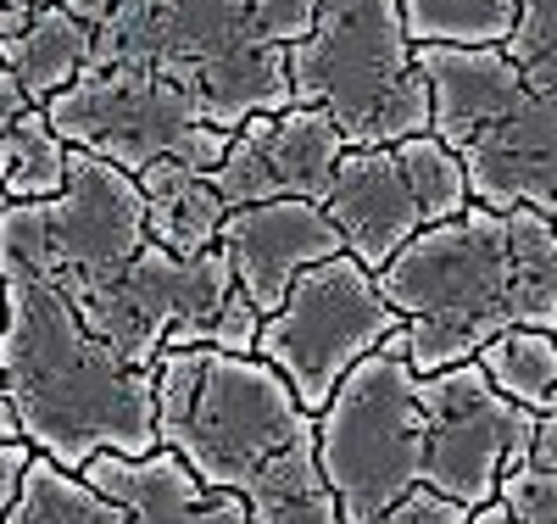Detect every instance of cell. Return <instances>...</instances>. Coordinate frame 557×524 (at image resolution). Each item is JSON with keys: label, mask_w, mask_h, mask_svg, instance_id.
I'll list each match as a JSON object with an SVG mask.
<instances>
[{"label": "cell", "mask_w": 557, "mask_h": 524, "mask_svg": "<svg viewBox=\"0 0 557 524\" xmlns=\"http://www.w3.org/2000/svg\"><path fill=\"white\" fill-rule=\"evenodd\" d=\"M45 123L67 151L101 157L123 173H139L162 157L190 173H218L228 134L201 123L196 107V62L157 68H84L67 89L45 101Z\"/></svg>", "instance_id": "7"}, {"label": "cell", "mask_w": 557, "mask_h": 524, "mask_svg": "<svg viewBox=\"0 0 557 524\" xmlns=\"http://www.w3.org/2000/svg\"><path fill=\"white\" fill-rule=\"evenodd\" d=\"M374 524H469V508L430 491V486H412L407 497H396Z\"/></svg>", "instance_id": "28"}, {"label": "cell", "mask_w": 557, "mask_h": 524, "mask_svg": "<svg viewBox=\"0 0 557 524\" xmlns=\"http://www.w3.org/2000/svg\"><path fill=\"white\" fill-rule=\"evenodd\" d=\"M318 7L323 0H251V34H262V39H273V45H301L307 34H312V23H318Z\"/></svg>", "instance_id": "27"}, {"label": "cell", "mask_w": 557, "mask_h": 524, "mask_svg": "<svg viewBox=\"0 0 557 524\" xmlns=\"http://www.w3.org/2000/svg\"><path fill=\"white\" fill-rule=\"evenodd\" d=\"M196 107L201 123L235 134L251 118H273L290 107V57L285 45H273L262 34H246L235 45H223L218 57L196 62Z\"/></svg>", "instance_id": "17"}, {"label": "cell", "mask_w": 557, "mask_h": 524, "mask_svg": "<svg viewBox=\"0 0 557 524\" xmlns=\"http://www.w3.org/2000/svg\"><path fill=\"white\" fill-rule=\"evenodd\" d=\"M0 68L28 89L34 107H45L57 89H67L89 68V28L78 17H67L62 7H39L28 17V28L0 51Z\"/></svg>", "instance_id": "19"}, {"label": "cell", "mask_w": 557, "mask_h": 524, "mask_svg": "<svg viewBox=\"0 0 557 524\" xmlns=\"http://www.w3.org/2000/svg\"><path fill=\"white\" fill-rule=\"evenodd\" d=\"M552 341H557V324H552Z\"/></svg>", "instance_id": "36"}, {"label": "cell", "mask_w": 557, "mask_h": 524, "mask_svg": "<svg viewBox=\"0 0 557 524\" xmlns=\"http://www.w3.org/2000/svg\"><path fill=\"white\" fill-rule=\"evenodd\" d=\"M374 284L407 329V368L424 379L469 363L502 329L557 324V234L530 207H469L418 229Z\"/></svg>", "instance_id": "2"}, {"label": "cell", "mask_w": 557, "mask_h": 524, "mask_svg": "<svg viewBox=\"0 0 557 524\" xmlns=\"http://www.w3.org/2000/svg\"><path fill=\"white\" fill-rule=\"evenodd\" d=\"M0 524H117V508L101 491H89L78 474H67L51 458L34 452V463L23 474V491Z\"/></svg>", "instance_id": "24"}, {"label": "cell", "mask_w": 557, "mask_h": 524, "mask_svg": "<svg viewBox=\"0 0 557 524\" xmlns=\"http://www.w3.org/2000/svg\"><path fill=\"white\" fill-rule=\"evenodd\" d=\"M23 112H34V101H28V89L7 73V68H0V134H7Z\"/></svg>", "instance_id": "31"}, {"label": "cell", "mask_w": 557, "mask_h": 524, "mask_svg": "<svg viewBox=\"0 0 557 524\" xmlns=\"http://www.w3.org/2000/svg\"><path fill=\"white\" fill-rule=\"evenodd\" d=\"M0 207H7V196H0Z\"/></svg>", "instance_id": "38"}, {"label": "cell", "mask_w": 557, "mask_h": 524, "mask_svg": "<svg viewBox=\"0 0 557 524\" xmlns=\"http://www.w3.org/2000/svg\"><path fill=\"white\" fill-rule=\"evenodd\" d=\"M323 218L341 229L346 257L362 263L368 273H380L412 234L424 229V212H418L391 146L346 151L335 162V184H330V196H323Z\"/></svg>", "instance_id": "16"}, {"label": "cell", "mask_w": 557, "mask_h": 524, "mask_svg": "<svg viewBox=\"0 0 557 524\" xmlns=\"http://www.w3.org/2000/svg\"><path fill=\"white\" fill-rule=\"evenodd\" d=\"M251 0H112L89 28V68L207 62L251 34Z\"/></svg>", "instance_id": "14"}, {"label": "cell", "mask_w": 557, "mask_h": 524, "mask_svg": "<svg viewBox=\"0 0 557 524\" xmlns=\"http://www.w3.org/2000/svg\"><path fill=\"white\" fill-rule=\"evenodd\" d=\"M312 452L346 524H374L396 497L424 486V407L407 368V329H391L312 413Z\"/></svg>", "instance_id": "6"}, {"label": "cell", "mask_w": 557, "mask_h": 524, "mask_svg": "<svg viewBox=\"0 0 557 524\" xmlns=\"http://www.w3.org/2000/svg\"><path fill=\"white\" fill-rule=\"evenodd\" d=\"M0 441H23V436H17V418H12V407H7V397H0Z\"/></svg>", "instance_id": "34"}, {"label": "cell", "mask_w": 557, "mask_h": 524, "mask_svg": "<svg viewBox=\"0 0 557 524\" xmlns=\"http://www.w3.org/2000/svg\"><path fill=\"white\" fill-rule=\"evenodd\" d=\"M418 407H424V486L469 513L496 502L502 474L530 463L535 413L507 402L474 357L418 379Z\"/></svg>", "instance_id": "10"}, {"label": "cell", "mask_w": 557, "mask_h": 524, "mask_svg": "<svg viewBox=\"0 0 557 524\" xmlns=\"http://www.w3.org/2000/svg\"><path fill=\"white\" fill-rule=\"evenodd\" d=\"M341 157H346V139L318 107H285V112L251 118L228 134V151L212 173V190L223 196L228 212L262 207V202L323 207Z\"/></svg>", "instance_id": "12"}, {"label": "cell", "mask_w": 557, "mask_h": 524, "mask_svg": "<svg viewBox=\"0 0 557 524\" xmlns=\"http://www.w3.org/2000/svg\"><path fill=\"white\" fill-rule=\"evenodd\" d=\"M346 241L341 229L323 218V207L312 202H262V207H235L218 229V257L228 263L235 284L246 291V302L268 318L278 313V302L290 296V284L341 257Z\"/></svg>", "instance_id": "13"}, {"label": "cell", "mask_w": 557, "mask_h": 524, "mask_svg": "<svg viewBox=\"0 0 557 524\" xmlns=\"http://www.w3.org/2000/svg\"><path fill=\"white\" fill-rule=\"evenodd\" d=\"M552 234H557V218H552Z\"/></svg>", "instance_id": "37"}, {"label": "cell", "mask_w": 557, "mask_h": 524, "mask_svg": "<svg viewBox=\"0 0 557 524\" xmlns=\"http://www.w3.org/2000/svg\"><path fill=\"white\" fill-rule=\"evenodd\" d=\"M28 463H34V447H28V441H0V519L12 513Z\"/></svg>", "instance_id": "29"}, {"label": "cell", "mask_w": 557, "mask_h": 524, "mask_svg": "<svg viewBox=\"0 0 557 524\" xmlns=\"http://www.w3.org/2000/svg\"><path fill=\"white\" fill-rule=\"evenodd\" d=\"M134 184L146 196V241L151 246H162L168 257H201L218 246L228 207L207 173H190L184 162L162 157L151 168H139Z\"/></svg>", "instance_id": "18"}, {"label": "cell", "mask_w": 557, "mask_h": 524, "mask_svg": "<svg viewBox=\"0 0 557 524\" xmlns=\"http://www.w3.org/2000/svg\"><path fill=\"white\" fill-rule=\"evenodd\" d=\"M228 296H235V273L218 257V246L201 257H168L146 241V252L112 284L78 296L73 307L89 336L112 346V357L151 374L162 352L207 346Z\"/></svg>", "instance_id": "9"}, {"label": "cell", "mask_w": 557, "mask_h": 524, "mask_svg": "<svg viewBox=\"0 0 557 524\" xmlns=\"http://www.w3.org/2000/svg\"><path fill=\"white\" fill-rule=\"evenodd\" d=\"M246 508H251V524H346L330 480L318 468L312 436L290 441L278 458L262 463V474L246 491Z\"/></svg>", "instance_id": "20"}, {"label": "cell", "mask_w": 557, "mask_h": 524, "mask_svg": "<svg viewBox=\"0 0 557 524\" xmlns=\"http://www.w3.org/2000/svg\"><path fill=\"white\" fill-rule=\"evenodd\" d=\"M89 491H101L117 508V524H251L246 497L201 486L173 452H146V458H117L101 452L78 468Z\"/></svg>", "instance_id": "15"}, {"label": "cell", "mask_w": 557, "mask_h": 524, "mask_svg": "<svg viewBox=\"0 0 557 524\" xmlns=\"http://www.w3.org/2000/svg\"><path fill=\"white\" fill-rule=\"evenodd\" d=\"M530 468L557 474V413H535V436H530Z\"/></svg>", "instance_id": "30"}, {"label": "cell", "mask_w": 557, "mask_h": 524, "mask_svg": "<svg viewBox=\"0 0 557 524\" xmlns=\"http://www.w3.org/2000/svg\"><path fill=\"white\" fill-rule=\"evenodd\" d=\"M34 241L51 279L67 291V302L112 284L139 252H146V196L134 173L67 151V184L51 202H28Z\"/></svg>", "instance_id": "11"}, {"label": "cell", "mask_w": 557, "mask_h": 524, "mask_svg": "<svg viewBox=\"0 0 557 524\" xmlns=\"http://www.w3.org/2000/svg\"><path fill=\"white\" fill-rule=\"evenodd\" d=\"M0 7H12V12H39V7H57V0H0Z\"/></svg>", "instance_id": "35"}, {"label": "cell", "mask_w": 557, "mask_h": 524, "mask_svg": "<svg viewBox=\"0 0 557 524\" xmlns=\"http://www.w3.org/2000/svg\"><path fill=\"white\" fill-rule=\"evenodd\" d=\"M474 363L485 368V379L530 413L546 407V397L557 391V341L552 329H502L496 341H485L474 352Z\"/></svg>", "instance_id": "22"}, {"label": "cell", "mask_w": 557, "mask_h": 524, "mask_svg": "<svg viewBox=\"0 0 557 524\" xmlns=\"http://www.w3.org/2000/svg\"><path fill=\"white\" fill-rule=\"evenodd\" d=\"M290 107H318L346 151H380L430 134V84L401 28V0H323L290 45Z\"/></svg>", "instance_id": "5"}, {"label": "cell", "mask_w": 557, "mask_h": 524, "mask_svg": "<svg viewBox=\"0 0 557 524\" xmlns=\"http://www.w3.org/2000/svg\"><path fill=\"white\" fill-rule=\"evenodd\" d=\"M0 397L17 436L67 474L101 452H157L151 374L128 368L84 329L39 257L28 202L0 207Z\"/></svg>", "instance_id": "1"}, {"label": "cell", "mask_w": 557, "mask_h": 524, "mask_svg": "<svg viewBox=\"0 0 557 524\" xmlns=\"http://www.w3.org/2000/svg\"><path fill=\"white\" fill-rule=\"evenodd\" d=\"M67 184V146L45 123V107L23 112L0 134V196L7 202H51Z\"/></svg>", "instance_id": "21"}, {"label": "cell", "mask_w": 557, "mask_h": 524, "mask_svg": "<svg viewBox=\"0 0 557 524\" xmlns=\"http://www.w3.org/2000/svg\"><path fill=\"white\" fill-rule=\"evenodd\" d=\"M57 7H62L67 17H78L84 28H96V23L112 12V0H57Z\"/></svg>", "instance_id": "32"}, {"label": "cell", "mask_w": 557, "mask_h": 524, "mask_svg": "<svg viewBox=\"0 0 557 524\" xmlns=\"http://www.w3.org/2000/svg\"><path fill=\"white\" fill-rule=\"evenodd\" d=\"M391 151H396V162H401V179H407V190H412L418 212H424V229L474 207V202H469V179H462V162L441 146L435 134L396 139Z\"/></svg>", "instance_id": "25"}, {"label": "cell", "mask_w": 557, "mask_h": 524, "mask_svg": "<svg viewBox=\"0 0 557 524\" xmlns=\"http://www.w3.org/2000/svg\"><path fill=\"white\" fill-rule=\"evenodd\" d=\"M391 329H401V318L380 296L374 273L341 252L307 268L278 302V313L262 318L257 357L296 391L301 413H323L335 386L368 352H380Z\"/></svg>", "instance_id": "8"}, {"label": "cell", "mask_w": 557, "mask_h": 524, "mask_svg": "<svg viewBox=\"0 0 557 524\" xmlns=\"http://www.w3.org/2000/svg\"><path fill=\"white\" fill-rule=\"evenodd\" d=\"M401 28L412 45H502L513 34V0H401Z\"/></svg>", "instance_id": "23"}, {"label": "cell", "mask_w": 557, "mask_h": 524, "mask_svg": "<svg viewBox=\"0 0 557 524\" xmlns=\"http://www.w3.org/2000/svg\"><path fill=\"white\" fill-rule=\"evenodd\" d=\"M502 57L557 112V0H513V34L502 39Z\"/></svg>", "instance_id": "26"}, {"label": "cell", "mask_w": 557, "mask_h": 524, "mask_svg": "<svg viewBox=\"0 0 557 524\" xmlns=\"http://www.w3.org/2000/svg\"><path fill=\"white\" fill-rule=\"evenodd\" d=\"M157 391V447L212 491L246 497L268 458L312 436V413L262 357L212 346L162 352L151 368Z\"/></svg>", "instance_id": "4"}, {"label": "cell", "mask_w": 557, "mask_h": 524, "mask_svg": "<svg viewBox=\"0 0 557 524\" xmlns=\"http://www.w3.org/2000/svg\"><path fill=\"white\" fill-rule=\"evenodd\" d=\"M430 84V134L462 162L485 212L557 218V112L519 78L502 45H412Z\"/></svg>", "instance_id": "3"}, {"label": "cell", "mask_w": 557, "mask_h": 524, "mask_svg": "<svg viewBox=\"0 0 557 524\" xmlns=\"http://www.w3.org/2000/svg\"><path fill=\"white\" fill-rule=\"evenodd\" d=\"M469 524H519V519L507 513L502 502H485V508H474V513H469Z\"/></svg>", "instance_id": "33"}]
</instances>
